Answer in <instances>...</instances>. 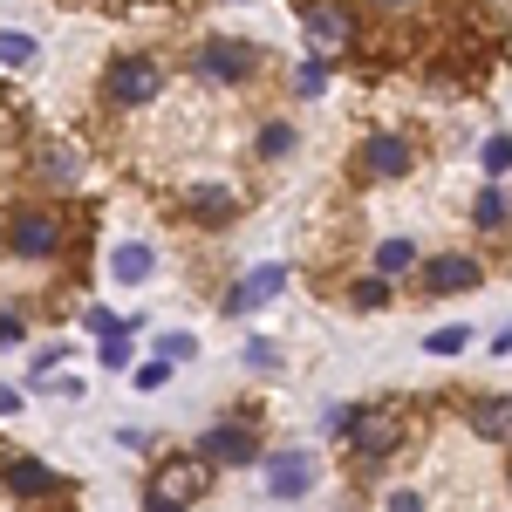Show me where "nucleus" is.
I'll return each mask as SVG.
<instances>
[{
	"label": "nucleus",
	"mask_w": 512,
	"mask_h": 512,
	"mask_svg": "<svg viewBox=\"0 0 512 512\" xmlns=\"http://www.w3.org/2000/svg\"><path fill=\"white\" fill-rule=\"evenodd\" d=\"M103 96L123 103V110H137V103L164 96V69L151 62V55H117V62L103 69Z\"/></svg>",
	"instance_id": "obj_1"
},
{
	"label": "nucleus",
	"mask_w": 512,
	"mask_h": 512,
	"mask_svg": "<svg viewBox=\"0 0 512 512\" xmlns=\"http://www.w3.org/2000/svg\"><path fill=\"white\" fill-rule=\"evenodd\" d=\"M7 246L28 253V260H48V253L62 246V219H55V205H28V212H14V219H7Z\"/></svg>",
	"instance_id": "obj_2"
},
{
	"label": "nucleus",
	"mask_w": 512,
	"mask_h": 512,
	"mask_svg": "<svg viewBox=\"0 0 512 512\" xmlns=\"http://www.w3.org/2000/svg\"><path fill=\"white\" fill-rule=\"evenodd\" d=\"M308 485H315V458L308 451H274L267 458V492L274 499H301Z\"/></svg>",
	"instance_id": "obj_3"
},
{
	"label": "nucleus",
	"mask_w": 512,
	"mask_h": 512,
	"mask_svg": "<svg viewBox=\"0 0 512 512\" xmlns=\"http://www.w3.org/2000/svg\"><path fill=\"white\" fill-rule=\"evenodd\" d=\"M349 444H355V458H390L396 451V417L390 410H355Z\"/></svg>",
	"instance_id": "obj_4"
},
{
	"label": "nucleus",
	"mask_w": 512,
	"mask_h": 512,
	"mask_svg": "<svg viewBox=\"0 0 512 512\" xmlns=\"http://www.w3.org/2000/svg\"><path fill=\"white\" fill-rule=\"evenodd\" d=\"M253 62H260V55H253L246 41H205V48H198V69L219 76V82H246V76H253Z\"/></svg>",
	"instance_id": "obj_5"
},
{
	"label": "nucleus",
	"mask_w": 512,
	"mask_h": 512,
	"mask_svg": "<svg viewBox=\"0 0 512 512\" xmlns=\"http://www.w3.org/2000/svg\"><path fill=\"white\" fill-rule=\"evenodd\" d=\"M424 287H431V294H472L478 287V260H465V253H437L431 267H424Z\"/></svg>",
	"instance_id": "obj_6"
},
{
	"label": "nucleus",
	"mask_w": 512,
	"mask_h": 512,
	"mask_svg": "<svg viewBox=\"0 0 512 512\" xmlns=\"http://www.w3.org/2000/svg\"><path fill=\"white\" fill-rule=\"evenodd\" d=\"M198 451H205L212 465H253V451H260V444H253V431H246V424H219V431H205V444H198Z\"/></svg>",
	"instance_id": "obj_7"
},
{
	"label": "nucleus",
	"mask_w": 512,
	"mask_h": 512,
	"mask_svg": "<svg viewBox=\"0 0 512 512\" xmlns=\"http://www.w3.org/2000/svg\"><path fill=\"white\" fill-rule=\"evenodd\" d=\"M280 287H287V267H253V274H246L233 294H226V315H246L253 301H274Z\"/></svg>",
	"instance_id": "obj_8"
},
{
	"label": "nucleus",
	"mask_w": 512,
	"mask_h": 512,
	"mask_svg": "<svg viewBox=\"0 0 512 512\" xmlns=\"http://www.w3.org/2000/svg\"><path fill=\"white\" fill-rule=\"evenodd\" d=\"M308 28H315V41L335 48V41L355 35V7H349V0H315V7H308Z\"/></svg>",
	"instance_id": "obj_9"
},
{
	"label": "nucleus",
	"mask_w": 512,
	"mask_h": 512,
	"mask_svg": "<svg viewBox=\"0 0 512 512\" xmlns=\"http://www.w3.org/2000/svg\"><path fill=\"white\" fill-rule=\"evenodd\" d=\"M0 478H7V492H14V499H48V492H55V472L35 465V458H14Z\"/></svg>",
	"instance_id": "obj_10"
},
{
	"label": "nucleus",
	"mask_w": 512,
	"mask_h": 512,
	"mask_svg": "<svg viewBox=\"0 0 512 512\" xmlns=\"http://www.w3.org/2000/svg\"><path fill=\"white\" fill-rule=\"evenodd\" d=\"M362 164H369L376 178H403V171H410V144H403V137H369Z\"/></svg>",
	"instance_id": "obj_11"
},
{
	"label": "nucleus",
	"mask_w": 512,
	"mask_h": 512,
	"mask_svg": "<svg viewBox=\"0 0 512 512\" xmlns=\"http://www.w3.org/2000/svg\"><path fill=\"white\" fill-rule=\"evenodd\" d=\"M478 437H492V444H512V396H492V403H478Z\"/></svg>",
	"instance_id": "obj_12"
},
{
	"label": "nucleus",
	"mask_w": 512,
	"mask_h": 512,
	"mask_svg": "<svg viewBox=\"0 0 512 512\" xmlns=\"http://www.w3.org/2000/svg\"><path fill=\"white\" fill-rule=\"evenodd\" d=\"M410 267H417V246H410V239H383V246H376V274L383 280L410 274Z\"/></svg>",
	"instance_id": "obj_13"
},
{
	"label": "nucleus",
	"mask_w": 512,
	"mask_h": 512,
	"mask_svg": "<svg viewBox=\"0 0 512 512\" xmlns=\"http://www.w3.org/2000/svg\"><path fill=\"white\" fill-rule=\"evenodd\" d=\"M110 267H117V280H130V287H137V280H151V246H117V253H110Z\"/></svg>",
	"instance_id": "obj_14"
},
{
	"label": "nucleus",
	"mask_w": 512,
	"mask_h": 512,
	"mask_svg": "<svg viewBox=\"0 0 512 512\" xmlns=\"http://www.w3.org/2000/svg\"><path fill=\"white\" fill-rule=\"evenodd\" d=\"M0 62H35V35H21V28H0Z\"/></svg>",
	"instance_id": "obj_15"
},
{
	"label": "nucleus",
	"mask_w": 512,
	"mask_h": 512,
	"mask_svg": "<svg viewBox=\"0 0 512 512\" xmlns=\"http://www.w3.org/2000/svg\"><path fill=\"white\" fill-rule=\"evenodd\" d=\"M192 355H198V342L185 335V328H171V335L158 342V362H192Z\"/></svg>",
	"instance_id": "obj_16"
},
{
	"label": "nucleus",
	"mask_w": 512,
	"mask_h": 512,
	"mask_svg": "<svg viewBox=\"0 0 512 512\" xmlns=\"http://www.w3.org/2000/svg\"><path fill=\"white\" fill-rule=\"evenodd\" d=\"M506 219H512V198L506 192H485V198H478V226H506Z\"/></svg>",
	"instance_id": "obj_17"
},
{
	"label": "nucleus",
	"mask_w": 512,
	"mask_h": 512,
	"mask_svg": "<svg viewBox=\"0 0 512 512\" xmlns=\"http://www.w3.org/2000/svg\"><path fill=\"white\" fill-rule=\"evenodd\" d=\"M465 342H472L465 328H431V335H424V349H431V355H458Z\"/></svg>",
	"instance_id": "obj_18"
},
{
	"label": "nucleus",
	"mask_w": 512,
	"mask_h": 512,
	"mask_svg": "<svg viewBox=\"0 0 512 512\" xmlns=\"http://www.w3.org/2000/svg\"><path fill=\"white\" fill-rule=\"evenodd\" d=\"M478 164H485V171H506V164H512V137H506V130H499V137H485Z\"/></svg>",
	"instance_id": "obj_19"
},
{
	"label": "nucleus",
	"mask_w": 512,
	"mask_h": 512,
	"mask_svg": "<svg viewBox=\"0 0 512 512\" xmlns=\"http://www.w3.org/2000/svg\"><path fill=\"white\" fill-rule=\"evenodd\" d=\"M260 151H267V158L294 151V123H267V130H260Z\"/></svg>",
	"instance_id": "obj_20"
},
{
	"label": "nucleus",
	"mask_w": 512,
	"mask_h": 512,
	"mask_svg": "<svg viewBox=\"0 0 512 512\" xmlns=\"http://www.w3.org/2000/svg\"><path fill=\"white\" fill-rule=\"evenodd\" d=\"M390 301V280L376 274V280H355V308H383Z\"/></svg>",
	"instance_id": "obj_21"
},
{
	"label": "nucleus",
	"mask_w": 512,
	"mask_h": 512,
	"mask_svg": "<svg viewBox=\"0 0 512 512\" xmlns=\"http://www.w3.org/2000/svg\"><path fill=\"white\" fill-rule=\"evenodd\" d=\"M246 362H253L260 376H274V369H280V349H274V342H246Z\"/></svg>",
	"instance_id": "obj_22"
},
{
	"label": "nucleus",
	"mask_w": 512,
	"mask_h": 512,
	"mask_svg": "<svg viewBox=\"0 0 512 512\" xmlns=\"http://www.w3.org/2000/svg\"><path fill=\"white\" fill-rule=\"evenodd\" d=\"M103 369H130V335H110L103 342Z\"/></svg>",
	"instance_id": "obj_23"
},
{
	"label": "nucleus",
	"mask_w": 512,
	"mask_h": 512,
	"mask_svg": "<svg viewBox=\"0 0 512 512\" xmlns=\"http://www.w3.org/2000/svg\"><path fill=\"white\" fill-rule=\"evenodd\" d=\"M21 335H28V321L14 315V308H0V349H14V342H21Z\"/></svg>",
	"instance_id": "obj_24"
},
{
	"label": "nucleus",
	"mask_w": 512,
	"mask_h": 512,
	"mask_svg": "<svg viewBox=\"0 0 512 512\" xmlns=\"http://www.w3.org/2000/svg\"><path fill=\"white\" fill-rule=\"evenodd\" d=\"M192 205L205 212V219H226V212H233V198H226V192H198Z\"/></svg>",
	"instance_id": "obj_25"
},
{
	"label": "nucleus",
	"mask_w": 512,
	"mask_h": 512,
	"mask_svg": "<svg viewBox=\"0 0 512 512\" xmlns=\"http://www.w3.org/2000/svg\"><path fill=\"white\" fill-rule=\"evenodd\" d=\"M89 328H96L103 342H110V335H130V321H117V315H110V308H96V315H89Z\"/></svg>",
	"instance_id": "obj_26"
},
{
	"label": "nucleus",
	"mask_w": 512,
	"mask_h": 512,
	"mask_svg": "<svg viewBox=\"0 0 512 512\" xmlns=\"http://www.w3.org/2000/svg\"><path fill=\"white\" fill-rule=\"evenodd\" d=\"M144 512H185V506H178V499H171L164 485H151V492H144Z\"/></svg>",
	"instance_id": "obj_27"
},
{
	"label": "nucleus",
	"mask_w": 512,
	"mask_h": 512,
	"mask_svg": "<svg viewBox=\"0 0 512 512\" xmlns=\"http://www.w3.org/2000/svg\"><path fill=\"white\" fill-rule=\"evenodd\" d=\"M164 376H171L164 362H144V369H137V390H164Z\"/></svg>",
	"instance_id": "obj_28"
},
{
	"label": "nucleus",
	"mask_w": 512,
	"mask_h": 512,
	"mask_svg": "<svg viewBox=\"0 0 512 512\" xmlns=\"http://www.w3.org/2000/svg\"><path fill=\"white\" fill-rule=\"evenodd\" d=\"M321 82H328V69H321V62H308V69H301V96H321Z\"/></svg>",
	"instance_id": "obj_29"
},
{
	"label": "nucleus",
	"mask_w": 512,
	"mask_h": 512,
	"mask_svg": "<svg viewBox=\"0 0 512 512\" xmlns=\"http://www.w3.org/2000/svg\"><path fill=\"white\" fill-rule=\"evenodd\" d=\"M383 512H424V499H417V492H390V506Z\"/></svg>",
	"instance_id": "obj_30"
},
{
	"label": "nucleus",
	"mask_w": 512,
	"mask_h": 512,
	"mask_svg": "<svg viewBox=\"0 0 512 512\" xmlns=\"http://www.w3.org/2000/svg\"><path fill=\"white\" fill-rule=\"evenodd\" d=\"M21 410V390H0V417H14Z\"/></svg>",
	"instance_id": "obj_31"
},
{
	"label": "nucleus",
	"mask_w": 512,
	"mask_h": 512,
	"mask_svg": "<svg viewBox=\"0 0 512 512\" xmlns=\"http://www.w3.org/2000/svg\"><path fill=\"white\" fill-rule=\"evenodd\" d=\"M492 349H499V355H506V349H512V328H506V335H499V342H492Z\"/></svg>",
	"instance_id": "obj_32"
},
{
	"label": "nucleus",
	"mask_w": 512,
	"mask_h": 512,
	"mask_svg": "<svg viewBox=\"0 0 512 512\" xmlns=\"http://www.w3.org/2000/svg\"><path fill=\"white\" fill-rule=\"evenodd\" d=\"M390 7H403V0H390Z\"/></svg>",
	"instance_id": "obj_33"
}]
</instances>
